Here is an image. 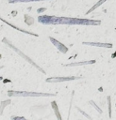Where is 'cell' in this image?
Returning <instances> with one entry per match:
<instances>
[{
    "mask_svg": "<svg viewBox=\"0 0 116 120\" xmlns=\"http://www.w3.org/2000/svg\"><path fill=\"white\" fill-rule=\"evenodd\" d=\"M46 10V8H38L37 9V12L38 13H41V12H43V11H45Z\"/></svg>",
    "mask_w": 116,
    "mask_h": 120,
    "instance_id": "ac0fdd59",
    "label": "cell"
},
{
    "mask_svg": "<svg viewBox=\"0 0 116 120\" xmlns=\"http://www.w3.org/2000/svg\"><path fill=\"white\" fill-rule=\"evenodd\" d=\"M81 79V77H75V76H65V77H50L47 78L45 81L46 82H69V81H74Z\"/></svg>",
    "mask_w": 116,
    "mask_h": 120,
    "instance_id": "277c9868",
    "label": "cell"
},
{
    "mask_svg": "<svg viewBox=\"0 0 116 120\" xmlns=\"http://www.w3.org/2000/svg\"><path fill=\"white\" fill-rule=\"evenodd\" d=\"M8 96L9 97H55L56 94L51 93H40V92H31V91H15L8 90Z\"/></svg>",
    "mask_w": 116,
    "mask_h": 120,
    "instance_id": "7a4b0ae2",
    "label": "cell"
},
{
    "mask_svg": "<svg viewBox=\"0 0 116 120\" xmlns=\"http://www.w3.org/2000/svg\"><path fill=\"white\" fill-rule=\"evenodd\" d=\"M4 68V67H3V66H2V67H0V69H1V68Z\"/></svg>",
    "mask_w": 116,
    "mask_h": 120,
    "instance_id": "ffe728a7",
    "label": "cell"
},
{
    "mask_svg": "<svg viewBox=\"0 0 116 120\" xmlns=\"http://www.w3.org/2000/svg\"><path fill=\"white\" fill-rule=\"evenodd\" d=\"M83 45H88V46H95V47H102V48H112L111 43H103V42H89V41H84L82 42Z\"/></svg>",
    "mask_w": 116,
    "mask_h": 120,
    "instance_id": "8992f818",
    "label": "cell"
},
{
    "mask_svg": "<svg viewBox=\"0 0 116 120\" xmlns=\"http://www.w3.org/2000/svg\"><path fill=\"white\" fill-rule=\"evenodd\" d=\"M76 108H77V110H78V111H79V112H81L82 114H84V115H85V116H86V117H87L88 119H91V116H90V115H89L88 113H86L85 112H83V111H81V110H80V109H79L78 107H76Z\"/></svg>",
    "mask_w": 116,
    "mask_h": 120,
    "instance_id": "e0dca14e",
    "label": "cell"
},
{
    "mask_svg": "<svg viewBox=\"0 0 116 120\" xmlns=\"http://www.w3.org/2000/svg\"><path fill=\"white\" fill-rule=\"evenodd\" d=\"M39 1H47V0H8L9 4L14 3H28V2H39Z\"/></svg>",
    "mask_w": 116,
    "mask_h": 120,
    "instance_id": "8fae6325",
    "label": "cell"
},
{
    "mask_svg": "<svg viewBox=\"0 0 116 120\" xmlns=\"http://www.w3.org/2000/svg\"><path fill=\"white\" fill-rule=\"evenodd\" d=\"M115 107H116V103H115Z\"/></svg>",
    "mask_w": 116,
    "mask_h": 120,
    "instance_id": "44dd1931",
    "label": "cell"
},
{
    "mask_svg": "<svg viewBox=\"0 0 116 120\" xmlns=\"http://www.w3.org/2000/svg\"><path fill=\"white\" fill-rule=\"evenodd\" d=\"M106 1H108V0H99V1H98V2L95 4V5H93V6H92V8H90V9H89V10L86 12V14H90L91 12H92L93 10H95V9H96L98 7H100L102 4H104Z\"/></svg>",
    "mask_w": 116,
    "mask_h": 120,
    "instance_id": "30bf717a",
    "label": "cell"
},
{
    "mask_svg": "<svg viewBox=\"0 0 116 120\" xmlns=\"http://www.w3.org/2000/svg\"><path fill=\"white\" fill-rule=\"evenodd\" d=\"M0 20H1L2 22H4L5 23L8 24L9 26H11L12 28H14V29H16V30H18V31H20V32H23V33H25V34H29V35L34 36V37H38L37 34H35V33H33V32H30V31H26V30H25V29H22V28H20V27H18V26H16V25H13V24H11L10 22H8V21H6V20H4L3 18H1V17H0Z\"/></svg>",
    "mask_w": 116,
    "mask_h": 120,
    "instance_id": "52a82bcc",
    "label": "cell"
},
{
    "mask_svg": "<svg viewBox=\"0 0 116 120\" xmlns=\"http://www.w3.org/2000/svg\"><path fill=\"white\" fill-rule=\"evenodd\" d=\"M39 22L41 24H68V25H100L101 21L92 19L71 18L63 16L40 15L38 17Z\"/></svg>",
    "mask_w": 116,
    "mask_h": 120,
    "instance_id": "6da1fadb",
    "label": "cell"
},
{
    "mask_svg": "<svg viewBox=\"0 0 116 120\" xmlns=\"http://www.w3.org/2000/svg\"><path fill=\"white\" fill-rule=\"evenodd\" d=\"M51 106H52V108H53V110H54V112H55V114H56V116H57V119H58V120H62L61 114H60V112H59V111H58V105H57V102H56V101H52V102H51Z\"/></svg>",
    "mask_w": 116,
    "mask_h": 120,
    "instance_id": "9c48e42d",
    "label": "cell"
},
{
    "mask_svg": "<svg viewBox=\"0 0 116 120\" xmlns=\"http://www.w3.org/2000/svg\"><path fill=\"white\" fill-rule=\"evenodd\" d=\"M95 60H89V61H80V62H75V63H70L64 65V67H76V66H84V65H90V64H94Z\"/></svg>",
    "mask_w": 116,
    "mask_h": 120,
    "instance_id": "ba28073f",
    "label": "cell"
},
{
    "mask_svg": "<svg viewBox=\"0 0 116 120\" xmlns=\"http://www.w3.org/2000/svg\"><path fill=\"white\" fill-rule=\"evenodd\" d=\"M108 99V117L111 118V102H110V97H107Z\"/></svg>",
    "mask_w": 116,
    "mask_h": 120,
    "instance_id": "5bb4252c",
    "label": "cell"
},
{
    "mask_svg": "<svg viewBox=\"0 0 116 120\" xmlns=\"http://www.w3.org/2000/svg\"><path fill=\"white\" fill-rule=\"evenodd\" d=\"M24 18H25V22L27 24V25H32L34 23V18L33 17H30L29 15H24Z\"/></svg>",
    "mask_w": 116,
    "mask_h": 120,
    "instance_id": "7c38bea8",
    "label": "cell"
},
{
    "mask_svg": "<svg viewBox=\"0 0 116 120\" xmlns=\"http://www.w3.org/2000/svg\"><path fill=\"white\" fill-rule=\"evenodd\" d=\"M9 103H10V99L4 100V101H2V102H1V104H0V114H2V113H3V110H4V108H5L7 105H8Z\"/></svg>",
    "mask_w": 116,
    "mask_h": 120,
    "instance_id": "4fadbf2b",
    "label": "cell"
},
{
    "mask_svg": "<svg viewBox=\"0 0 116 120\" xmlns=\"http://www.w3.org/2000/svg\"><path fill=\"white\" fill-rule=\"evenodd\" d=\"M89 103H90V104H91V106H92V107H93V108H94V109H95V110H96V111H97L99 113H102V112H103V111H102V110H101V109H100V108H99V107H98V106L95 104V102H94L93 100L89 101Z\"/></svg>",
    "mask_w": 116,
    "mask_h": 120,
    "instance_id": "9a60e30c",
    "label": "cell"
},
{
    "mask_svg": "<svg viewBox=\"0 0 116 120\" xmlns=\"http://www.w3.org/2000/svg\"><path fill=\"white\" fill-rule=\"evenodd\" d=\"M49 39H50V41L53 43V45H55V47L58 48V50L60 52H62V53H66V52H68V47H66L63 43H61V42H59L58 40L53 38L52 37H49Z\"/></svg>",
    "mask_w": 116,
    "mask_h": 120,
    "instance_id": "5b68a950",
    "label": "cell"
},
{
    "mask_svg": "<svg viewBox=\"0 0 116 120\" xmlns=\"http://www.w3.org/2000/svg\"><path fill=\"white\" fill-rule=\"evenodd\" d=\"M2 80H3V77H2V76H0V81H2Z\"/></svg>",
    "mask_w": 116,
    "mask_h": 120,
    "instance_id": "d6986e66",
    "label": "cell"
},
{
    "mask_svg": "<svg viewBox=\"0 0 116 120\" xmlns=\"http://www.w3.org/2000/svg\"><path fill=\"white\" fill-rule=\"evenodd\" d=\"M3 42H4V43H6V44H7V45H8V46L9 48H11L12 50H14V51H15V52H17L18 54H20V55H21V56H22V57H23V58H24L25 60H26V61H27L28 63H30V64H31L32 66H34V67H35L36 68H38V69H39L40 71H41L42 73H45V71H44V70H43L42 68H40V67H39V66H38L37 64H35V63H34V62H33V61H32V60H31V59H30V58L28 57V56H26V55H25V53H24V52H23L22 51H20L19 49H17L16 47H14V46H13V45H12V44H11V43H10V42H9V41H8V40L7 39V38H5L4 39H3Z\"/></svg>",
    "mask_w": 116,
    "mask_h": 120,
    "instance_id": "3957f363",
    "label": "cell"
},
{
    "mask_svg": "<svg viewBox=\"0 0 116 120\" xmlns=\"http://www.w3.org/2000/svg\"><path fill=\"white\" fill-rule=\"evenodd\" d=\"M11 120H27L24 116H11Z\"/></svg>",
    "mask_w": 116,
    "mask_h": 120,
    "instance_id": "2e32d148",
    "label": "cell"
}]
</instances>
